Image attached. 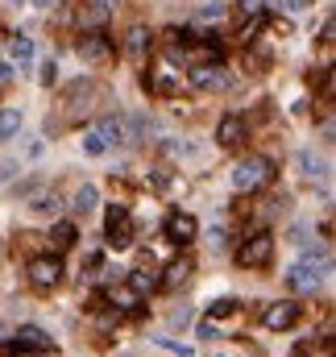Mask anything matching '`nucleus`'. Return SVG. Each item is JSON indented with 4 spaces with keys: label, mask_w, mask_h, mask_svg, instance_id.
<instances>
[{
    "label": "nucleus",
    "mask_w": 336,
    "mask_h": 357,
    "mask_svg": "<svg viewBox=\"0 0 336 357\" xmlns=\"http://www.w3.org/2000/svg\"><path fill=\"white\" fill-rule=\"evenodd\" d=\"M328 274H333V262H328V258L316 262V254H312V258H303V262H295V266L287 270V287L299 291V295H312L316 287L328 282Z\"/></svg>",
    "instance_id": "obj_1"
},
{
    "label": "nucleus",
    "mask_w": 336,
    "mask_h": 357,
    "mask_svg": "<svg viewBox=\"0 0 336 357\" xmlns=\"http://www.w3.org/2000/svg\"><path fill=\"white\" fill-rule=\"evenodd\" d=\"M270 178H274V162H270V158H261V154H250V158H241V162L233 167V187H237L241 195L261 191Z\"/></svg>",
    "instance_id": "obj_2"
},
{
    "label": "nucleus",
    "mask_w": 336,
    "mask_h": 357,
    "mask_svg": "<svg viewBox=\"0 0 336 357\" xmlns=\"http://www.w3.org/2000/svg\"><path fill=\"white\" fill-rule=\"evenodd\" d=\"M104 241H108V250H129V245H133V216H129L125 204H108Z\"/></svg>",
    "instance_id": "obj_3"
},
{
    "label": "nucleus",
    "mask_w": 336,
    "mask_h": 357,
    "mask_svg": "<svg viewBox=\"0 0 336 357\" xmlns=\"http://www.w3.org/2000/svg\"><path fill=\"white\" fill-rule=\"evenodd\" d=\"M270 258H274V237H270V233H253V237L241 241V250H237V262L245 270L270 266Z\"/></svg>",
    "instance_id": "obj_4"
},
{
    "label": "nucleus",
    "mask_w": 336,
    "mask_h": 357,
    "mask_svg": "<svg viewBox=\"0 0 336 357\" xmlns=\"http://www.w3.org/2000/svg\"><path fill=\"white\" fill-rule=\"evenodd\" d=\"M25 274H29V287H38V291H50V287H59V278H63V258H59V254L33 258Z\"/></svg>",
    "instance_id": "obj_5"
},
{
    "label": "nucleus",
    "mask_w": 336,
    "mask_h": 357,
    "mask_svg": "<svg viewBox=\"0 0 336 357\" xmlns=\"http://www.w3.org/2000/svg\"><path fill=\"white\" fill-rule=\"evenodd\" d=\"M295 320H299V303H295V299H278V303H270L266 316H261V324H266L270 333H282V328H291Z\"/></svg>",
    "instance_id": "obj_6"
},
{
    "label": "nucleus",
    "mask_w": 336,
    "mask_h": 357,
    "mask_svg": "<svg viewBox=\"0 0 336 357\" xmlns=\"http://www.w3.org/2000/svg\"><path fill=\"white\" fill-rule=\"evenodd\" d=\"M162 233H167V241H174V245H191V241L199 237V225H195V216H187V212H174V216H167Z\"/></svg>",
    "instance_id": "obj_7"
},
{
    "label": "nucleus",
    "mask_w": 336,
    "mask_h": 357,
    "mask_svg": "<svg viewBox=\"0 0 336 357\" xmlns=\"http://www.w3.org/2000/svg\"><path fill=\"white\" fill-rule=\"evenodd\" d=\"M75 54L91 63V67H100V63H108L112 59V46H108V38L104 33H84L79 42H75Z\"/></svg>",
    "instance_id": "obj_8"
},
{
    "label": "nucleus",
    "mask_w": 336,
    "mask_h": 357,
    "mask_svg": "<svg viewBox=\"0 0 336 357\" xmlns=\"http://www.w3.org/2000/svg\"><path fill=\"white\" fill-rule=\"evenodd\" d=\"M191 84L204 91H220L229 88V75H224V67H216V63H195L191 67Z\"/></svg>",
    "instance_id": "obj_9"
},
{
    "label": "nucleus",
    "mask_w": 336,
    "mask_h": 357,
    "mask_svg": "<svg viewBox=\"0 0 336 357\" xmlns=\"http://www.w3.org/2000/svg\"><path fill=\"white\" fill-rule=\"evenodd\" d=\"M216 137H220L224 150H237V146L245 142V121H241V116H224L220 129H216Z\"/></svg>",
    "instance_id": "obj_10"
},
{
    "label": "nucleus",
    "mask_w": 336,
    "mask_h": 357,
    "mask_svg": "<svg viewBox=\"0 0 336 357\" xmlns=\"http://www.w3.org/2000/svg\"><path fill=\"white\" fill-rule=\"evenodd\" d=\"M13 341H17V349H46V345H50V337H46L38 324H21V328L13 333Z\"/></svg>",
    "instance_id": "obj_11"
},
{
    "label": "nucleus",
    "mask_w": 336,
    "mask_h": 357,
    "mask_svg": "<svg viewBox=\"0 0 336 357\" xmlns=\"http://www.w3.org/2000/svg\"><path fill=\"white\" fill-rule=\"evenodd\" d=\"M191 270H195V262H191V258H178V262H170V266H167V274H162L158 282H162L167 291H178V287L191 278Z\"/></svg>",
    "instance_id": "obj_12"
},
{
    "label": "nucleus",
    "mask_w": 336,
    "mask_h": 357,
    "mask_svg": "<svg viewBox=\"0 0 336 357\" xmlns=\"http://www.w3.org/2000/svg\"><path fill=\"white\" fill-rule=\"evenodd\" d=\"M59 208H63V199H59L54 191H38V195L29 199V212H33V216H59Z\"/></svg>",
    "instance_id": "obj_13"
},
{
    "label": "nucleus",
    "mask_w": 336,
    "mask_h": 357,
    "mask_svg": "<svg viewBox=\"0 0 336 357\" xmlns=\"http://www.w3.org/2000/svg\"><path fill=\"white\" fill-rule=\"evenodd\" d=\"M96 133H100V137L108 142V150H112V146H121V142H125V121H116V116H104V121L96 125Z\"/></svg>",
    "instance_id": "obj_14"
},
{
    "label": "nucleus",
    "mask_w": 336,
    "mask_h": 357,
    "mask_svg": "<svg viewBox=\"0 0 336 357\" xmlns=\"http://www.w3.org/2000/svg\"><path fill=\"white\" fill-rule=\"evenodd\" d=\"M21 133V108H0V142H13Z\"/></svg>",
    "instance_id": "obj_15"
},
{
    "label": "nucleus",
    "mask_w": 336,
    "mask_h": 357,
    "mask_svg": "<svg viewBox=\"0 0 336 357\" xmlns=\"http://www.w3.org/2000/svg\"><path fill=\"white\" fill-rule=\"evenodd\" d=\"M150 91H154V96H174V91H178V75H174L170 67L154 71V79H150Z\"/></svg>",
    "instance_id": "obj_16"
},
{
    "label": "nucleus",
    "mask_w": 336,
    "mask_h": 357,
    "mask_svg": "<svg viewBox=\"0 0 336 357\" xmlns=\"http://www.w3.org/2000/svg\"><path fill=\"white\" fill-rule=\"evenodd\" d=\"M50 245H54V254L71 250V245H75V225H67V220L54 225V229H50Z\"/></svg>",
    "instance_id": "obj_17"
},
{
    "label": "nucleus",
    "mask_w": 336,
    "mask_h": 357,
    "mask_svg": "<svg viewBox=\"0 0 336 357\" xmlns=\"http://www.w3.org/2000/svg\"><path fill=\"white\" fill-rule=\"evenodd\" d=\"M158 287V274L154 270H129V291L133 295H146V291H154Z\"/></svg>",
    "instance_id": "obj_18"
},
{
    "label": "nucleus",
    "mask_w": 336,
    "mask_h": 357,
    "mask_svg": "<svg viewBox=\"0 0 336 357\" xmlns=\"http://www.w3.org/2000/svg\"><path fill=\"white\" fill-rule=\"evenodd\" d=\"M96 199H100V191H96L91 183H84V187L75 191V199H71V208H75V216H87V212L96 208Z\"/></svg>",
    "instance_id": "obj_19"
},
{
    "label": "nucleus",
    "mask_w": 336,
    "mask_h": 357,
    "mask_svg": "<svg viewBox=\"0 0 336 357\" xmlns=\"http://www.w3.org/2000/svg\"><path fill=\"white\" fill-rule=\"evenodd\" d=\"M299 167H303V175H307V178H328V162H324V158H316L312 150H303V154H299Z\"/></svg>",
    "instance_id": "obj_20"
},
{
    "label": "nucleus",
    "mask_w": 336,
    "mask_h": 357,
    "mask_svg": "<svg viewBox=\"0 0 336 357\" xmlns=\"http://www.w3.org/2000/svg\"><path fill=\"white\" fill-rule=\"evenodd\" d=\"M237 312H241V303H237L233 295H224V299L208 303V320H224V316H237Z\"/></svg>",
    "instance_id": "obj_21"
},
{
    "label": "nucleus",
    "mask_w": 336,
    "mask_h": 357,
    "mask_svg": "<svg viewBox=\"0 0 336 357\" xmlns=\"http://www.w3.org/2000/svg\"><path fill=\"white\" fill-rule=\"evenodd\" d=\"M13 63L29 67L33 63V38H13Z\"/></svg>",
    "instance_id": "obj_22"
},
{
    "label": "nucleus",
    "mask_w": 336,
    "mask_h": 357,
    "mask_svg": "<svg viewBox=\"0 0 336 357\" xmlns=\"http://www.w3.org/2000/svg\"><path fill=\"white\" fill-rule=\"evenodd\" d=\"M84 154H87V158H100V154H108V142H104L96 129H87V133H84Z\"/></svg>",
    "instance_id": "obj_23"
},
{
    "label": "nucleus",
    "mask_w": 336,
    "mask_h": 357,
    "mask_svg": "<svg viewBox=\"0 0 336 357\" xmlns=\"http://www.w3.org/2000/svg\"><path fill=\"white\" fill-rule=\"evenodd\" d=\"M146 46H150V33H146V29H133V33H129V54H133L137 63L146 59Z\"/></svg>",
    "instance_id": "obj_24"
},
{
    "label": "nucleus",
    "mask_w": 336,
    "mask_h": 357,
    "mask_svg": "<svg viewBox=\"0 0 336 357\" xmlns=\"http://www.w3.org/2000/svg\"><path fill=\"white\" fill-rule=\"evenodd\" d=\"M154 345H162V349H167V354H174V357H195V349H191V345L174 341V337H154Z\"/></svg>",
    "instance_id": "obj_25"
},
{
    "label": "nucleus",
    "mask_w": 336,
    "mask_h": 357,
    "mask_svg": "<svg viewBox=\"0 0 336 357\" xmlns=\"http://www.w3.org/2000/svg\"><path fill=\"white\" fill-rule=\"evenodd\" d=\"M108 299H112V307H133V303H137V295H133L129 287H121V291H108Z\"/></svg>",
    "instance_id": "obj_26"
},
{
    "label": "nucleus",
    "mask_w": 336,
    "mask_h": 357,
    "mask_svg": "<svg viewBox=\"0 0 336 357\" xmlns=\"http://www.w3.org/2000/svg\"><path fill=\"white\" fill-rule=\"evenodd\" d=\"M199 337H204V341H216V337H220V324H216V320H199Z\"/></svg>",
    "instance_id": "obj_27"
},
{
    "label": "nucleus",
    "mask_w": 336,
    "mask_h": 357,
    "mask_svg": "<svg viewBox=\"0 0 336 357\" xmlns=\"http://www.w3.org/2000/svg\"><path fill=\"white\" fill-rule=\"evenodd\" d=\"M224 17V4H208V8H199V21H220Z\"/></svg>",
    "instance_id": "obj_28"
},
{
    "label": "nucleus",
    "mask_w": 336,
    "mask_h": 357,
    "mask_svg": "<svg viewBox=\"0 0 336 357\" xmlns=\"http://www.w3.org/2000/svg\"><path fill=\"white\" fill-rule=\"evenodd\" d=\"M38 79H42V84L50 88V84L59 79V67H54V63H42V75H38Z\"/></svg>",
    "instance_id": "obj_29"
},
{
    "label": "nucleus",
    "mask_w": 336,
    "mask_h": 357,
    "mask_svg": "<svg viewBox=\"0 0 336 357\" xmlns=\"http://www.w3.org/2000/svg\"><path fill=\"white\" fill-rule=\"evenodd\" d=\"M17 357H59V354H54V345H46V349H17Z\"/></svg>",
    "instance_id": "obj_30"
},
{
    "label": "nucleus",
    "mask_w": 336,
    "mask_h": 357,
    "mask_svg": "<svg viewBox=\"0 0 336 357\" xmlns=\"http://www.w3.org/2000/svg\"><path fill=\"white\" fill-rule=\"evenodd\" d=\"M320 46H324V50H333V17H328V21H324V29H320Z\"/></svg>",
    "instance_id": "obj_31"
},
{
    "label": "nucleus",
    "mask_w": 336,
    "mask_h": 357,
    "mask_svg": "<svg viewBox=\"0 0 336 357\" xmlns=\"http://www.w3.org/2000/svg\"><path fill=\"white\" fill-rule=\"evenodd\" d=\"M316 0H282V8H291V13H303V8H312Z\"/></svg>",
    "instance_id": "obj_32"
},
{
    "label": "nucleus",
    "mask_w": 336,
    "mask_h": 357,
    "mask_svg": "<svg viewBox=\"0 0 336 357\" xmlns=\"http://www.w3.org/2000/svg\"><path fill=\"white\" fill-rule=\"evenodd\" d=\"M91 4H96V8H104V13H112V8H116L121 0H91Z\"/></svg>",
    "instance_id": "obj_33"
},
{
    "label": "nucleus",
    "mask_w": 336,
    "mask_h": 357,
    "mask_svg": "<svg viewBox=\"0 0 336 357\" xmlns=\"http://www.w3.org/2000/svg\"><path fill=\"white\" fill-rule=\"evenodd\" d=\"M237 4H241L245 13H257V8H261V0H237Z\"/></svg>",
    "instance_id": "obj_34"
},
{
    "label": "nucleus",
    "mask_w": 336,
    "mask_h": 357,
    "mask_svg": "<svg viewBox=\"0 0 336 357\" xmlns=\"http://www.w3.org/2000/svg\"><path fill=\"white\" fill-rule=\"evenodd\" d=\"M8 75H13V67H8V63H0V84H4Z\"/></svg>",
    "instance_id": "obj_35"
},
{
    "label": "nucleus",
    "mask_w": 336,
    "mask_h": 357,
    "mask_svg": "<svg viewBox=\"0 0 336 357\" xmlns=\"http://www.w3.org/2000/svg\"><path fill=\"white\" fill-rule=\"evenodd\" d=\"M291 357H312V349H307V345H299V349H295Z\"/></svg>",
    "instance_id": "obj_36"
},
{
    "label": "nucleus",
    "mask_w": 336,
    "mask_h": 357,
    "mask_svg": "<svg viewBox=\"0 0 336 357\" xmlns=\"http://www.w3.org/2000/svg\"><path fill=\"white\" fill-rule=\"evenodd\" d=\"M29 4H33V8H50L54 0H29Z\"/></svg>",
    "instance_id": "obj_37"
},
{
    "label": "nucleus",
    "mask_w": 336,
    "mask_h": 357,
    "mask_svg": "<svg viewBox=\"0 0 336 357\" xmlns=\"http://www.w3.org/2000/svg\"><path fill=\"white\" fill-rule=\"evenodd\" d=\"M220 357H233V354H220Z\"/></svg>",
    "instance_id": "obj_38"
}]
</instances>
